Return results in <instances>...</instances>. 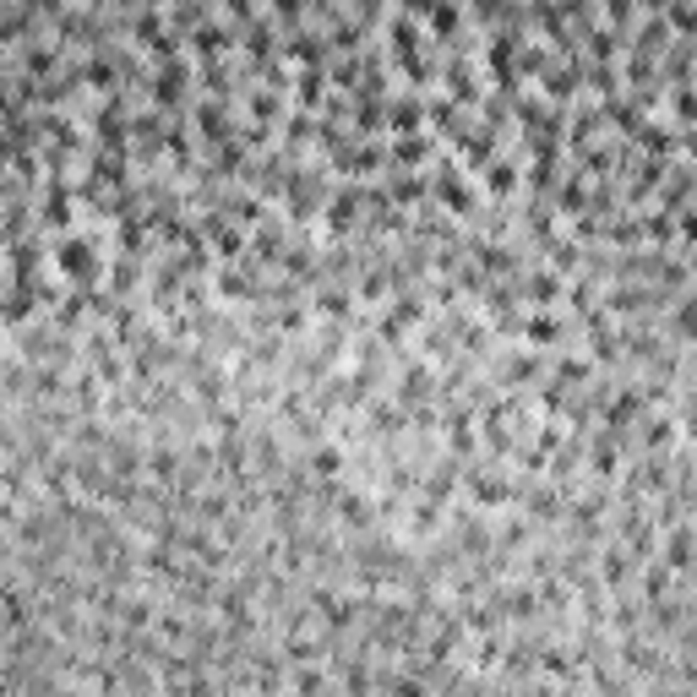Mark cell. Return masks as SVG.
Listing matches in <instances>:
<instances>
[{
	"mask_svg": "<svg viewBox=\"0 0 697 697\" xmlns=\"http://www.w3.org/2000/svg\"><path fill=\"white\" fill-rule=\"evenodd\" d=\"M491 191H513V169H507V164L491 169Z\"/></svg>",
	"mask_w": 697,
	"mask_h": 697,
	"instance_id": "2",
	"label": "cell"
},
{
	"mask_svg": "<svg viewBox=\"0 0 697 697\" xmlns=\"http://www.w3.org/2000/svg\"><path fill=\"white\" fill-rule=\"evenodd\" d=\"M344 517H354V523H360V517H365V501H360V496H348V501H344Z\"/></svg>",
	"mask_w": 697,
	"mask_h": 697,
	"instance_id": "5",
	"label": "cell"
},
{
	"mask_svg": "<svg viewBox=\"0 0 697 697\" xmlns=\"http://www.w3.org/2000/svg\"><path fill=\"white\" fill-rule=\"evenodd\" d=\"M316 469H322V474H338V452H316Z\"/></svg>",
	"mask_w": 697,
	"mask_h": 697,
	"instance_id": "4",
	"label": "cell"
},
{
	"mask_svg": "<svg viewBox=\"0 0 697 697\" xmlns=\"http://www.w3.org/2000/svg\"><path fill=\"white\" fill-rule=\"evenodd\" d=\"M61 267L71 272V278H87V272H93V251H87L82 240H71V246L61 251Z\"/></svg>",
	"mask_w": 697,
	"mask_h": 697,
	"instance_id": "1",
	"label": "cell"
},
{
	"mask_svg": "<svg viewBox=\"0 0 697 697\" xmlns=\"http://www.w3.org/2000/svg\"><path fill=\"white\" fill-rule=\"evenodd\" d=\"M529 332H534V338H539V344H551V338H555V322H534Z\"/></svg>",
	"mask_w": 697,
	"mask_h": 697,
	"instance_id": "6",
	"label": "cell"
},
{
	"mask_svg": "<svg viewBox=\"0 0 697 697\" xmlns=\"http://www.w3.org/2000/svg\"><path fill=\"white\" fill-rule=\"evenodd\" d=\"M431 22H436V27H452V22H458V11H452V6H436Z\"/></svg>",
	"mask_w": 697,
	"mask_h": 697,
	"instance_id": "3",
	"label": "cell"
}]
</instances>
